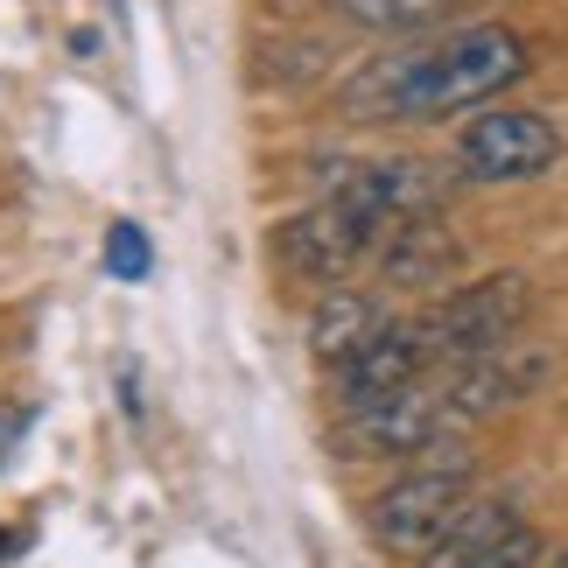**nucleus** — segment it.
Segmentation results:
<instances>
[{"label": "nucleus", "mask_w": 568, "mask_h": 568, "mask_svg": "<svg viewBox=\"0 0 568 568\" xmlns=\"http://www.w3.org/2000/svg\"><path fill=\"white\" fill-rule=\"evenodd\" d=\"M21 428H29V422H21L14 407H0V464H8V456H14V443H21Z\"/></svg>", "instance_id": "14"}, {"label": "nucleus", "mask_w": 568, "mask_h": 568, "mask_svg": "<svg viewBox=\"0 0 568 568\" xmlns=\"http://www.w3.org/2000/svg\"><path fill=\"white\" fill-rule=\"evenodd\" d=\"M561 162V126L534 105H485L456 134V169L470 183H534Z\"/></svg>", "instance_id": "4"}, {"label": "nucleus", "mask_w": 568, "mask_h": 568, "mask_svg": "<svg viewBox=\"0 0 568 568\" xmlns=\"http://www.w3.org/2000/svg\"><path fill=\"white\" fill-rule=\"evenodd\" d=\"M0 555H14V534L8 527H0Z\"/></svg>", "instance_id": "15"}, {"label": "nucleus", "mask_w": 568, "mask_h": 568, "mask_svg": "<svg viewBox=\"0 0 568 568\" xmlns=\"http://www.w3.org/2000/svg\"><path fill=\"white\" fill-rule=\"evenodd\" d=\"M464 498H470V464L464 456H449V464L443 456H422L407 477H393L373 506H365V527H373V540L386 555L422 561L435 548V534L464 513Z\"/></svg>", "instance_id": "3"}, {"label": "nucleus", "mask_w": 568, "mask_h": 568, "mask_svg": "<svg viewBox=\"0 0 568 568\" xmlns=\"http://www.w3.org/2000/svg\"><path fill=\"white\" fill-rule=\"evenodd\" d=\"M373 246H379V232L358 211H344L337 196H323V204L274 225V267L288 281H316V288H344L373 260Z\"/></svg>", "instance_id": "6"}, {"label": "nucleus", "mask_w": 568, "mask_h": 568, "mask_svg": "<svg viewBox=\"0 0 568 568\" xmlns=\"http://www.w3.org/2000/svg\"><path fill=\"white\" fill-rule=\"evenodd\" d=\"M527 36L506 21H470L456 36H435L422 50L379 57L373 71H358L344 84V113L352 120H443L491 105L498 92H513L527 78Z\"/></svg>", "instance_id": "1"}, {"label": "nucleus", "mask_w": 568, "mask_h": 568, "mask_svg": "<svg viewBox=\"0 0 568 568\" xmlns=\"http://www.w3.org/2000/svg\"><path fill=\"white\" fill-rule=\"evenodd\" d=\"M105 260H113L120 281H141V274H148V239H141L134 225H113V246H105Z\"/></svg>", "instance_id": "13"}, {"label": "nucleus", "mask_w": 568, "mask_h": 568, "mask_svg": "<svg viewBox=\"0 0 568 568\" xmlns=\"http://www.w3.org/2000/svg\"><path fill=\"white\" fill-rule=\"evenodd\" d=\"M519 527V506L513 498H464V513L435 534V548L422 555V568H485L491 548Z\"/></svg>", "instance_id": "11"}, {"label": "nucleus", "mask_w": 568, "mask_h": 568, "mask_svg": "<svg viewBox=\"0 0 568 568\" xmlns=\"http://www.w3.org/2000/svg\"><path fill=\"white\" fill-rule=\"evenodd\" d=\"M386 323H393V310H386L373 288H323L316 316H310V358L344 365L358 344H373Z\"/></svg>", "instance_id": "10"}, {"label": "nucleus", "mask_w": 568, "mask_h": 568, "mask_svg": "<svg viewBox=\"0 0 568 568\" xmlns=\"http://www.w3.org/2000/svg\"><path fill=\"white\" fill-rule=\"evenodd\" d=\"M331 373H337L344 407H358V400H379L393 386H414L428 373V358H422V344H414V323H386L373 344H358V352L344 365H331Z\"/></svg>", "instance_id": "9"}, {"label": "nucleus", "mask_w": 568, "mask_h": 568, "mask_svg": "<svg viewBox=\"0 0 568 568\" xmlns=\"http://www.w3.org/2000/svg\"><path fill=\"white\" fill-rule=\"evenodd\" d=\"M548 568H568V548H561V555H555V561H548Z\"/></svg>", "instance_id": "16"}, {"label": "nucleus", "mask_w": 568, "mask_h": 568, "mask_svg": "<svg viewBox=\"0 0 568 568\" xmlns=\"http://www.w3.org/2000/svg\"><path fill=\"white\" fill-rule=\"evenodd\" d=\"M555 373V358L540 352V344H498V352H477L464 365H449V379H443V400H449V422L456 428H470V422H485V414H506L519 407L527 393H540V379Z\"/></svg>", "instance_id": "7"}, {"label": "nucleus", "mask_w": 568, "mask_h": 568, "mask_svg": "<svg viewBox=\"0 0 568 568\" xmlns=\"http://www.w3.org/2000/svg\"><path fill=\"white\" fill-rule=\"evenodd\" d=\"M534 310L527 274H485L464 281V288H443L414 316V344H422L428 365H464L477 352H498V344L519 337V323Z\"/></svg>", "instance_id": "2"}, {"label": "nucleus", "mask_w": 568, "mask_h": 568, "mask_svg": "<svg viewBox=\"0 0 568 568\" xmlns=\"http://www.w3.org/2000/svg\"><path fill=\"white\" fill-rule=\"evenodd\" d=\"M373 267H379L386 288H443V281H456V267H464V239L443 225V211L400 217V225L379 232Z\"/></svg>", "instance_id": "8"}, {"label": "nucleus", "mask_w": 568, "mask_h": 568, "mask_svg": "<svg viewBox=\"0 0 568 568\" xmlns=\"http://www.w3.org/2000/svg\"><path fill=\"white\" fill-rule=\"evenodd\" d=\"M358 29H386V36H407V29H428V21L449 14V0H337Z\"/></svg>", "instance_id": "12"}, {"label": "nucleus", "mask_w": 568, "mask_h": 568, "mask_svg": "<svg viewBox=\"0 0 568 568\" xmlns=\"http://www.w3.org/2000/svg\"><path fill=\"white\" fill-rule=\"evenodd\" d=\"M443 435H456L443 386H422V379H414V386L379 393V400L344 407V422H337V449H344V456H386V464H400V456H428V449H443Z\"/></svg>", "instance_id": "5"}]
</instances>
